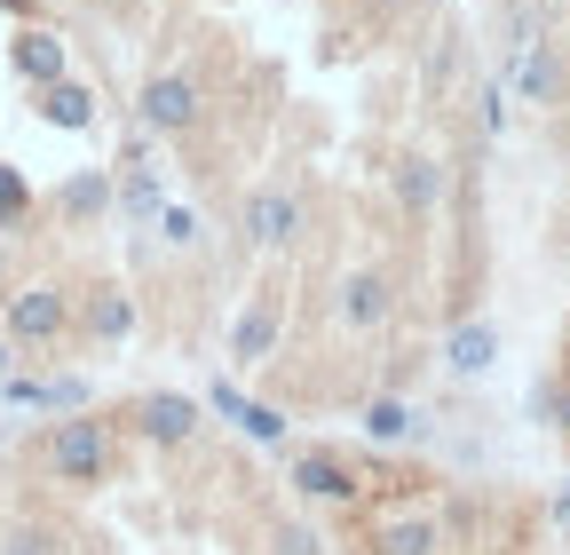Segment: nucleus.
I'll use <instances>...</instances> for the list:
<instances>
[{
    "label": "nucleus",
    "instance_id": "nucleus-15",
    "mask_svg": "<svg viewBox=\"0 0 570 555\" xmlns=\"http://www.w3.org/2000/svg\"><path fill=\"white\" fill-rule=\"evenodd\" d=\"M491 358H499V325H491V318H460L452 341H444V366H452L460 381H483Z\"/></svg>",
    "mask_w": 570,
    "mask_h": 555
},
{
    "label": "nucleus",
    "instance_id": "nucleus-22",
    "mask_svg": "<svg viewBox=\"0 0 570 555\" xmlns=\"http://www.w3.org/2000/svg\"><path fill=\"white\" fill-rule=\"evenodd\" d=\"M0 555H56V539H48V532H32V524H17L9 539H0Z\"/></svg>",
    "mask_w": 570,
    "mask_h": 555
},
{
    "label": "nucleus",
    "instance_id": "nucleus-2",
    "mask_svg": "<svg viewBox=\"0 0 570 555\" xmlns=\"http://www.w3.org/2000/svg\"><path fill=\"white\" fill-rule=\"evenodd\" d=\"M71 310H80V294H71V286L32 278V286L0 294V333H9L24 358H48V350H63V341H71Z\"/></svg>",
    "mask_w": 570,
    "mask_h": 555
},
{
    "label": "nucleus",
    "instance_id": "nucleus-18",
    "mask_svg": "<svg viewBox=\"0 0 570 555\" xmlns=\"http://www.w3.org/2000/svg\"><path fill=\"white\" fill-rule=\"evenodd\" d=\"M356 421H365V445H412L420 437V412L404 405V397H365V405H356Z\"/></svg>",
    "mask_w": 570,
    "mask_h": 555
},
{
    "label": "nucleus",
    "instance_id": "nucleus-6",
    "mask_svg": "<svg viewBox=\"0 0 570 555\" xmlns=\"http://www.w3.org/2000/svg\"><path fill=\"white\" fill-rule=\"evenodd\" d=\"M119 421L142 437V445H159V452H183V445H198V429H206V405L198 397H183V389H142Z\"/></svg>",
    "mask_w": 570,
    "mask_h": 555
},
{
    "label": "nucleus",
    "instance_id": "nucleus-14",
    "mask_svg": "<svg viewBox=\"0 0 570 555\" xmlns=\"http://www.w3.org/2000/svg\"><path fill=\"white\" fill-rule=\"evenodd\" d=\"M32 111L48 119V127H63V135H88L96 127V88L88 80H48V88H32Z\"/></svg>",
    "mask_w": 570,
    "mask_h": 555
},
{
    "label": "nucleus",
    "instance_id": "nucleus-12",
    "mask_svg": "<svg viewBox=\"0 0 570 555\" xmlns=\"http://www.w3.org/2000/svg\"><path fill=\"white\" fill-rule=\"evenodd\" d=\"M389 175H396V206H404V223H436V206H444V159L404 152Z\"/></svg>",
    "mask_w": 570,
    "mask_h": 555
},
{
    "label": "nucleus",
    "instance_id": "nucleus-26",
    "mask_svg": "<svg viewBox=\"0 0 570 555\" xmlns=\"http://www.w3.org/2000/svg\"><path fill=\"white\" fill-rule=\"evenodd\" d=\"M365 9H373V17H404V9H412V0H365Z\"/></svg>",
    "mask_w": 570,
    "mask_h": 555
},
{
    "label": "nucleus",
    "instance_id": "nucleus-19",
    "mask_svg": "<svg viewBox=\"0 0 570 555\" xmlns=\"http://www.w3.org/2000/svg\"><path fill=\"white\" fill-rule=\"evenodd\" d=\"M40 215V198H32V183L9 167V159H0V238H9V231H24Z\"/></svg>",
    "mask_w": 570,
    "mask_h": 555
},
{
    "label": "nucleus",
    "instance_id": "nucleus-24",
    "mask_svg": "<svg viewBox=\"0 0 570 555\" xmlns=\"http://www.w3.org/2000/svg\"><path fill=\"white\" fill-rule=\"evenodd\" d=\"M17 358H24V350H17V341H9V333H0V381H9V373H17Z\"/></svg>",
    "mask_w": 570,
    "mask_h": 555
},
{
    "label": "nucleus",
    "instance_id": "nucleus-28",
    "mask_svg": "<svg viewBox=\"0 0 570 555\" xmlns=\"http://www.w3.org/2000/svg\"><path fill=\"white\" fill-rule=\"evenodd\" d=\"M0 278H9V246H0Z\"/></svg>",
    "mask_w": 570,
    "mask_h": 555
},
{
    "label": "nucleus",
    "instance_id": "nucleus-21",
    "mask_svg": "<svg viewBox=\"0 0 570 555\" xmlns=\"http://www.w3.org/2000/svg\"><path fill=\"white\" fill-rule=\"evenodd\" d=\"M159 238L167 246H198V215L190 206H159Z\"/></svg>",
    "mask_w": 570,
    "mask_h": 555
},
{
    "label": "nucleus",
    "instance_id": "nucleus-27",
    "mask_svg": "<svg viewBox=\"0 0 570 555\" xmlns=\"http://www.w3.org/2000/svg\"><path fill=\"white\" fill-rule=\"evenodd\" d=\"M554 524H570V476H562V493H554Z\"/></svg>",
    "mask_w": 570,
    "mask_h": 555
},
{
    "label": "nucleus",
    "instance_id": "nucleus-3",
    "mask_svg": "<svg viewBox=\"0 0 570 555\" xmlns=\"http://www.w3.org/2000/svg\"><path fill=\"white\" fill-rule=\"evenodd\" d=\"M302 223H309V206H302L294 183H262V191H246V206H238V238H246L254 254L302 246Z\"/></svg>",
    "mask_w": 570,
    "mask_h": 555
},
{
    "label": "nucleus",
    "instance_id": "nucleus-11",
    "mask_svg": "<svg viewBox=\"0 0 570 555\" xmlns=\"http://www.w3.org/2000/svg\"><path fill=\"white\" fill-rule=\"evenodd\" d=\"M508 88H515L523 104L554 111V96H562V56H554V40H523V48L508 56Z\"/></svg>",
    "mask_w": 570,
    "mask_h": 555
},
{
    "label": "nucleus",
    "instance_id": "nucleus-25",
    "mask_svg": "<svg viewBox=\"0 0 570 555\" xmlns=\"http://www.w3.org/2000/svg\"><path fill=\"white\" fill-rule=\"evenodd\" d=\"M0 9H9L17 25H32V17H40V0H0Z\"/></svg>",
    "mask_w": 570,
    "mask_h": 555
},
{
    "label": "nucleus",
    "instance_id": "nucleus-16",
    "mask_svg": "<svg viewBox=\"0 0 570 555\" xmlns=\"http://www.w3.org/2000/svg\"><path fill=\"white\" fill-rule=\"evenodd\" d=\"M206 405L223 412V421H238L254 445H285V412H277V405H254V397H238L230 381H214V389H206Z\"/></svg>",
    "mask_w": 570,
    "mask_h": 555
},
{
    "label": "nucleus",
    "instance_id": "nucleus-1",
    "mask_svg": "<svg viewBox=\"0 0 570 555\" xmlns=\"http://www.w3.org/2000/svg\"><path fill=\"white\" fill-rule=\"evenodd\" d=\"M119 468V421L111 412H63V421H48L40 437V476L63 484V493H96V484H111Z\"/></svg>",
    "mask_w": 570,
    "mask_h": 555
},
{
    "label": "nucleus",
    "instance_id": "nucleus-29",
    "mask_svg": "<svg viewBox=\"0 0 570 555\" xmlns=\"http://www.w3.org/2000/svg\"><path fill=\"white\" fill-rule=\"evenodd\" d=\"M562 350H570V325H562Z\"/></svg>",
    "mask_w": 570,
    "mask_h": 555
},
{
    "label": "nucleus",
    "instance_id": "nucleus-10",
    "mask_svg": "<svg viewBox=\"0 0 570 555\" xmlns=\"http://www.w3.org/2000/svg\"><path fill=\"white\" fill-rule=\"evenodd\" d=\"M277 333H285V294L277 286H262L246 310H238V325H230V366L246 373V366H262L269 350H277Z\"/></svg>",
    "mask_w": 570,
    "mask_h": 555
},
{
    "label": "nucleus",
    "instance_id": "nucleus-7",
    "mask_svg": "<svg viewBox=\"0 0 570 555\" xmlns=\"http://www.w3.org/2000/svg\"><path fill=\"white\" fill-rule=\"evenodd\" d=\"M373 547L381 555H444L452 547V516L444 508H381L373 516Z\"/></svg>",
    "mask_w": 570,
    "mask_h": 555
},
{
    "label": "nucleus",
    "instance_id": "nucleus-8",
    "mask_svg": "<svg viewBox=\"0 0 570 555\" xmlns=\"http://www.w3.org/2000/svg\"><path fill=\"white\" fill-rule=\"evenodd\" d=\"M71 333H80L88 350H119V341L135 333V294L111 286V278H104V286H88L80 310H71Z\"/></svg>",
    "mask_w": 570,
    "mask_h": 555
},
{
    "label": "nucleus",
    "instance_id": "nucleus-4",
    "mask_svg": "<svg viewBox=\"0 0 570 555\" xmlns=\"http://www.w3.org/2000/svg\"><path fill=\"white\" fill-rule=\"evenodd\" d=\"M294 493L309 508H365L373 476H365V460H348L333 445H309V452H294Z\"/></svg>",
    "mask_w": 570,
    "mask_h": 555
},
{
    "label": "nucleus",
    "instance_id": "nucleus-17",
    "mask_svg": "<svg viewBox=\"0 0 570 555\" xmlns=\"http://www.w3.org/2000/svg\"><path fill=\"white\" fill-rule=\"evenodd\" d=\"M56 215H63L71 231H88V223H104V215H111V175H104V167H88V175H71V183L56 191Z\"/></svg>",
    "mask_w": 570,
    "mask_h": 555
},
{
    "label": "nucleus",
    "instance_id": "nucleus-5",
    "mask_svg": "<svg viewBox=\"0 0 570 555\" xmlns=\"http://www.w3.org/2000/svg\"><path fill=\"white\" fill-rule=\"evenodd\" d=\"M206 119V80L198 72H151L135 96V127L142 135H198Z\"/></svg>",
    "mask_w": 570,
    "mask_h": 555
},
{
    "label": "nucleus",
    "instance_id": "nucleus-20",
    "mask_svg": "<svg viewBox=\"0 0 570 555\" xmlns=\"http://www.w3.org/2000/svg\"><path fill=\"white\" fill-rule=\"evenodd\" d=\"M40 412H88V381H71V373L40 381Z\"/></svg>",
    "mask_w": 570,
    "mask_h": 555
},
{
    "label": "nucleus",
    "instance_id": "nucleus-13",
    "mask_svg": "<svg viewBox=\"0 0 570 555\" xmlns=\"http://www.w3.org/2000/svg\"><path fill=\"white\" fill-rule=\"evenodd\" d=\"M9 64H17V80H24V88H48V80H63V72H71V48H63L48 25H17Z\"/></svg>",
    "mask_w": 570,
    "mask_h": 555
},
{
    "label": "nucleus",
    "instance_id": "nucleus-23",
    "mask_svg": "<svg viewBox=\"0 0 570 555\" xmlns=\"http://www.w3.org/2000/svg\"><path fill=\"white\" fill-rule=\"evenodd\" d=\"M277 555H317V539H309V532H294V524H285V532H277Z\"/></svg>",
    "mask_w": 570,
    "mask_h": 555
},
{
    "label": "nucleus",
    "instance_id": "nucleus-9",
    "mask_svg": "<svg viewBox=\"0 0 570 555\" xmlns=\"http://www.w3.org/2000/svg\"><path fill=\"white\" fill-rule=\"evenodd\" d=\"M333 310H341L348 333H381V325L396 318V278H389V270H348Z\"/></svg>",
    "mask_w": 570,
    "mask_h": 555
}]
</instances>
